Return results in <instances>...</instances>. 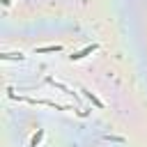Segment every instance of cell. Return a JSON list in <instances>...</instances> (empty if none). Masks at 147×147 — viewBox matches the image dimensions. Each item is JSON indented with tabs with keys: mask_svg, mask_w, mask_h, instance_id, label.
Wrapping results in <instances>:
<instances>
[{
	"mask_svg": "<svg viewBox=\"0 0 147 147\" xmlns=\"http://www.w3.org/2000/svg\"><path fill=\"white\" fill-rule=\"evenodd\" d=\"M60 48H62V46L55 44V46H41V48H34V51H37V53H55V51H60Z\"/></svg>",
	"mask_w": 147,
	"mask_h": 147,
	"instance_id": "7a4b0ae2",
	"label": "cell"
},
{
	"mask_svg": "<svg viewBox=\"0 0 147 147\" xmlns=\"http://www.w3.org/2000/svg\"><path fill=\"white\" fill-rule=\"evenodd\" d=\"M9 2H11V0H5V5H9Z\"/></svg>",
	"mask_w": 147,
	"mask_h": 147,
	"instance_id": "8992f818",
	"label": "cell"
},
{
	"mask_svg": "<svg viewBox=\"0 0 147 147\" xmlns=\"http://www.w3.org/2000/svg\"><path fill=\"white\" fill-rule=\"evenodd\" d=\"M41 136H44V133H41V131H39V133H37V136H34V138H32V142H30V145H32V147H37V142H39V140H41Z\"/></svg>",
	"mask_w": 147,
	"mask_h": 147,
	"instance_id": "5b68a950",
	"label": "cell"
},
{
	"mask_svg": "<svg viewBox=\"0 0 147 147\" xmlns=\"http://www.w3.org/2000/svg\"><path fill=\"white\" fill-rule=\"evenodd\" d=\"M94 51H96V44H90V46H85L83 51L74 53V55H71V60H80V57H85V55H90V53H94Z\"/></svg>",
	"mask_w": 147,
	"mask_h": 147,
	"instance_id": "6da1fadb",
	"label": "cell"
},
{
	"mask_svg": "<svg viewBox=\"0 0 147 147\" xmlns=\"http://www.w3.org/2000/svg\"><path fill=\"white\" fill-rule=\"evenodd\" d=\"M2 60H23L21 53H2Z\"/></svg>",
	"mask_w": 147,
	"mask_h": 147,
	"instance_id": "277c9868",
	"label": "cell"
},
{
	"mask_svg": "<svg viewBox=\"0 0 147 147\" xmlns=\"http://www.w3.org/2000/svg\"><path fill=\"white\" fill-rule=\"evenodd\" d=\"M83 92H85V96H87V99H90V101H92L94 106H99V108H103V103H101V101H99V99H96V96H94L92 92H87V90H83Z\"/></svg>",
	"mask_w": 147,
	"mask_h": 147,
	"instance_id": "3957f363",
	"label": "cell"
}]
</instances>
